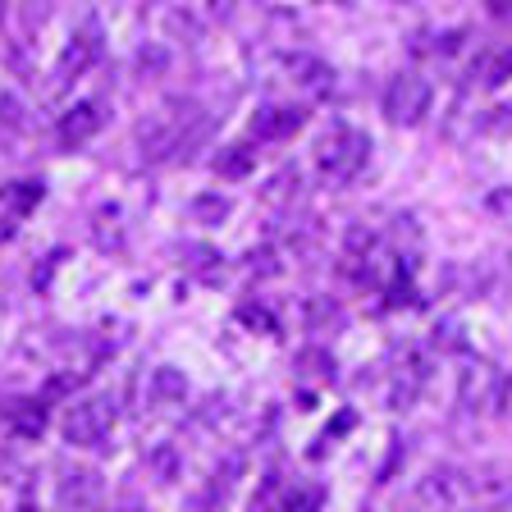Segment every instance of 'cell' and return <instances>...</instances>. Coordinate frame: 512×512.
Instances as JSON below:
<instances>
[{
	"instance_id": "cell-1",
	"label": "cell",
	"mask_w": 512,
	"mask_h": 512,
	"mask_svg": "<svg viewBox=\"0 0 512 512\" xmlns=\"http://www.w3.org/2000/svg\"><path fill=\"white\" fill-rule=\"evenodd\" d=\"M202 133H206L202 110L192 106V101H174V106H165L160 115H151L147 124L138 128V142L151 160H165V156H174V151H183L188 142H197Z\"/></svg>"
},
{
	"instance_id": "cell-2",
	"label": "cell",
	"mask_w": 512,
	"mask_h": 512,
	"mask_svg": "<svg viewBox=\"0 0 512 512\" xmlns=\"http://www.w3.org/2000/svg\"><path fill=\"white\" fill-rule=\"evenodd\" d=\"M366 160H371V138H366L362 128L352 124H334L316 147V165L320 174L330 183H348L366 170Z\"/></svg>"
},
{
	"instance_id": "cell-3",
	"label": "cell",
	"mask_w": 512,
	"mask_h": 512,
	"mask_svg": "<svg viewBox=\"0 0 512 512\" xmlns=\"http://www.w3.org/2000/svg\"><path fill=\"white\" fill-rule=\"evenodd\" d=\"M110 426H115V403L110 398H78V403H69V412H64V439L78 448H92L101 444V439L110 435Z\"/></svg>"
},
{
	"instance_id": "cell-4",
	"label": "cell",
	"mask_w": 512,
	"mask_h": 512,
	"mask_svg": "<svg viewBox=\"0 0 512 512\" xmlns=\"http://www.w3.org/2000/svg\"><path fill=\"white\" fill-rule=\"evenodd\" d=\"M430 83L416 74H398L384 92V115L394 119V124H421L430 115Z\"/></svg>"
},
{
	"instance_id": "cell-5",
	"label": "cell",
	"mask_w": 512,
	"mask_h": 512,
	"mask_svg": "<svg viewBox=\"0 0 512 512\" xmlns=\"http://www.w3.org/2000/svg\"><path fill=\"white\" fill-rule=\"evenodd\" d=\"M499 375L490 371L485 362H476V366H467L462 371V380H458V398H462V407L467 412H485V407H494L499 403Z\"/></svg>"
},
{
	"instance_id": "cell-6",
	"label": "cell",
	"mask_w": 512,
	"mask_h": 512,
	"mask_svg": "<svg viewBox=\"0 0 512 512\" xmlns=\"http://www.w3.org/2000/svg\"><path fill=\"white\" fill-rule=\"evenodd\" d=\"M302 110L298 106H261L252 115V138H261V142H275V138H293L302 128Z\"/></svg>"
},
{
	"instance_id": "cell-7",
	"label": "cell",
	"mask_w": 512,
	"mask_h": 512,
	"mask_svg": "<svg viewBox=\"0 0 512 512\" xmlns=\"http://www.w3.org/2000/svg\"><path fill=\"white\" fill-rule=\"evenodd\" d=\"M101 124H106V115H101V101H78V106L60 119V142H64V147H83V142L92 138Z\"/></svg>"
},
{
	"instance_id": "cell-8",
	"label": "cell",
	"mask_w": 512,
	"mask_h": 512,
	"mask_svg": "<svg viewBox=\"0 0 512 512\" xmlns=\"http://www.w3.org/2000/svg\"><path fill=\"white\" fill-rule=\"evenodd\" d=\"M101 55V32H96V23H87L83 32H78L74 42L64 46V55H60V78H78L87 69V64Z\"/></svg>"
},
{
	"instance_id": "cell-9",
	"label": "cell",
	"mask_w": 512,
	"mask_h": 512,
	"mask_svg": "<svg viewBox=\"0 0 512 512\" xmlns=\"http://www.w3.org/2000/svg\"><path fill=\"white\" fill-rule=\"evenodd\" d=\"M421 384H426V362H421L416 352H407L403 366H398V375H394V389H389V403H394V407H412L416 394H421Z\"/></svg>"
},
{
	"instance_id": "cell-10",
	"label": "cell",
	"mask_w": 512,
	"mask_h": 512,
	"mask_svg": "<svg viewBox=\"0 0 512 512\" xmlns=\"http://www.w3.org/2000/svg\"><path fill=\"white\" fill-rule=\"evenodd\" d=\"M5 421H10V430L19 439H37L46 430V407L37 398H19V403L5 407Z\"/></svg>"
},
{
	"instance_id": "cell-11",
	"label": "cell",
	"mask_w": 512,
	"mask_h": 512,
	"mask_svg": "<svg viewBox=\"0 0 512 512\" xmlns=\"http://www.w3.org/2000/svg\"><path fill=\"white\" fill-rule=\"evenodd\" d=\"M471 78H476L480 87H499L512 78V46H494V51H485L476 60V69H471Z\"/></svg>"
},
{
	"instance_id": "cell-12",
	"label": "cell",
	"mask_w": 512,
	"mask_h": 512,
	"mask_svg": "<svg viewBox=\"0 0 512 512\" xmlns=\"http://www.w3.org/2000/svg\"><path fill=\"white\" fill-rule=\"evenodd\" d=\"M183 394H188V384H183V375L174 371V366H160L156 375H151V403H183Z\"/></svg>"
},
{
	"instance_id": "cell-13",
	"label": "cell",
	"mask_w": 512,
	"mask_h": 512,
	"mask_svg": "<svg viewBox=\"0 0 512 512\" xmlns=\"http://www.w3.org/2000/svg\"><path fill=\"white\" fill-rule=\"evenodd\" d=\"M288 69H293V74H307V78H302V87H311L316 96H325V92L334 87V69H325L320 60H307V55H293V60H288Z\"/></svg>"
},
{
	"instance_id": "cell-14",
	"label": "cell",
	"mask_w": 512,
	"mask_h": 512,
	"mask_svg": "<svg viewBox=\"0 0 512 512\" xmlns=\"http://www.w3.org/2000/svg\"><path fill=\"white\" fill-rule=\"evenodd\" d=\"M96 494H101V480H96L92 471H78V476H69V480H64L60 499H64V503H78V508H83V503H92Z\"/></svg>"
},
{
	"instance_id": "cell-15",
	"label": "cell",
	"mask_w": 512,
	"mask_h": 512,
	"mask_svg": "<svg viewBox=\"0 0 512 512\" xmlns=\"http://www.w3.org/2000/svg\"><path fill=\"white\" fill-rule=\"evenodd\" d=\"M252 165H256V151L252 147H229V151H220V160H215V170H220L224 179H243Z\"/></svg>"
},
{
	"instance_id": "cell-16",
	"label": "cell",
	"mask_w": 512,
	"mask_h": 512,
	"mask_svg": "<svg viewBox=\"0 0 512 512\" xmlns=\"http://www.w3.org/2000/svg\"><path fill=\"white\" fill-rule=\"evenodd\" d=\"M320 503H325V490L316 485H293L284 494V512H320Z\"/></svg>"
},
{
	"instance_id": "cell-17",
	"label": "cell",
	"mask_w": 512,
	"mask_h": 512,
	"mask_svg": "<svg viewBox=\"0 0 512 512\" xmlns=\"http://www.w3.org/2000/svg\"><path fill=\"white\" fill-rule=\"evenodd\" d=\"M192 215H197V220H206V224H220L224 215H229V202H224V197H215V192H206V197H197V202H192Z\"/></svg>"
},
{
	"instance_id": "cell-18",
	"label": "cell",
	"mask_w": 512,
	"mask_h": 512,
	"mask_svg": "<svg viewBox=\"0 0 512 512\" xmlns=\"http://www.w3.org/2000/svg\"><path fill=\"white\" fill-rule=\"evenodd\" d=\"M42 202V183H14V192H10V206L14 211H32V206Z\"/></svg>"
},
{
	"instance_id": "cell-19",
	"label": "cell",
	"mask_w": 512,
	"mask_h": 512,
	"mask_svg": "<svg viewBox=\"0 0 512 512\" xmlns=\"http://www.w3.org/2000/svg\"><path fill=\"white\" fill-rule=\"evenodd\" d=\"M320 320H330V325H339L343 311H339V307H325V302H316V307H311V325H320Z\"/></svg>"
},
{
	"instance_id": "cell-20",
	"label": "cell",
	"mask_w": 512,
	"mask_h": 512,
	"mask_svg": "<svg viewBox=\"0 0 512 512\" xmlns=\"http://www.w3.org/2000/svg\"><path fill=\"white\" fill-rule=\"evenodd\" d=\"M243 320H247V325H266V330H275V320H270L266 311H252V307H243Z\"/></svg>"
},
{
	"instance_id": "cell-21",
	"label": "cell",
	"mask_w": 512,
	"mask_h": 512,
	"mask_svg": "<svg viewBox=\"0 0 512 512\" xmlns=\"http://www.w3.org/2000/svg\"><path fill=\"white\" fill-rule=\"evenodd\" d=\"M490 206H494V211H512V197H508V192H494Z\"/></svg>"
},
{
	"instance_id": "cell-22",
	"label": "cell",
	"mask_w": 512,
	"mask_h": 512,
	"mask_svg": "<svg viewBox=\"0 0 512 512\" xmlns=\"http://www.w3.org/2000/svg\"><path fill=\"white\" fill-rule=\"evenodd\" d=\"M23 512H28V508H23Z\"/></svg>"
}]
</instances>
